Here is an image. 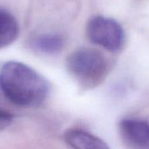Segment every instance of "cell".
<instances>
[{
  "label": "cell",
  "mask_w": 149,
  "mask_h": 149,
  "mask_svg": "<svg viewBox=\"0 0 149 149\" xmlns=\"http://www.w3.org/2000/svg\"><path fill=\"white\" fill-rule=\"evenodd\" d=\"M0 90L13 104L35 107L46 100L49 85L42 75L27 65L9 61L0 71Z\"/></svg>",
  "instance_id": "obj_1"
},
{
  "label": "cell",
  "mask_w": 149,
  "mask_h": 149,
  "mask_svg": "<svg viewBox=\"0 0 149 149\" xmlns=\"http://www.w3.org/2000/svg\"><path fill=\"white\" fill-rule=\"evenodd\" d=\"M66 67L70 74L81 85L93 86L106 76L107 62L100 52L91 48H80L69 55Z\"/></svg>",
  "instance_id": "obj_2"
},
{
  "label": "cell",
  "mask_w": 149,
  "mask_h": 149,
  "mask_svg": "<svg viewBox=\"0 0 149 149\" xmlns=\"http://www.w3.org/2000/svg\"><path fill=\"white\" fill-rule=\"evenodd\" d=\"M88 38L95 45L110 52L120 50L125 43L122 26L114 19L97 16L91 18L86 25Z\"/></svg>",
  "instance_id": "obj_3"
},
{
  "label": "cell",
  "mask_w": 149,
  "mask_h": 149,
  "mask_svg": "<svg viewBox=\"0 0 149 149\" xmlns=\"http://www.w3.org/2000/svg\"><path fill=\"white\" fill-rule=\"evenodd\" d=\"M120 131L124 142L132 149H149V122L127 119L120 122Z\"/></svg>",
  "instance_id": "obj_4"
},
{
  "label": "cell",
  "mask_w": 149,
  "mask_h": 149,
  "mask_svg": "<svg viewBox=\"0 0 149 149\" xmlns=\"http://www.w3.org/2000/svg\"><path fill=\"white\" fill-rule=\"evenodd\" d=\"M64 137L72 149H109L101 139L81 129H69Z\"/></svg>",
  "instance_id": "obj_5"
},
{
  "label": "cell",
  "mask_w": 149,
  "mask_h": 149,
  "mask_svg": "<svg viewBox=\"0 0 149 149\" xmlns=\"http://www.w3.org/2000/svg\"><path fill=\"white\" fill-rule=\"evenodd\" d=\"M31 46L40 53L55 55L61 52L64 46V40L58 34L44 33L33 38Z\"/></svg>",
  "instance_id": "obj_6"
},
{
  "label": "cell",
  "mask_w": 149,
  "mask_h": 149,
  "mask_svg": "<svg viewBox=\"0 0 149 149\" xmlns=\"http://www.w3.org/2000/svg\"><path fill=\"white\" fill-rule=\"evenodd\" d=\"M18 33L19 27L16 18L7 10L0 9V49L12 44Z\"/></svg>",
  "instance_id": "obj_7"
},
{
  "label": "cell",
  "mask_w": 149,
  "mask_h": 149,
  "mask_svg": "<svg viewBox=\"0 0 149 149\" xmlns=\"http://www.w3.org/2000/svg\"><path fill=\"white\" fill-rule=\"evenodd\" d=\"M13 121V115L3 109H0V131L7 128Z\"/></svg>",
  "instance_id": "obj_8"
}]
</instances>
